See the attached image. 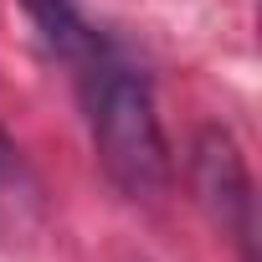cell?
Returning <instances> with one entry per match:
<instances>
[{
    "instance_id": "obj_1",
    "label": "cell",
    "mask_w": 262,
    "mask_h": 262,
    "mask_svg": "<svg viewBox=\"0 0 262 262\" xmlns=\"http://www.w3.org/2000/svg\"><path fill=\"white\" fill-rule=\"evenodd\" d=\"M72 67L82 82L93 149H98V165L108 170V180L134 201L165 195L170 144H165V128H160V113H155V98H149V82L139 77V67H128L103 36Z\"/></svg>"
},
{
    "instance_id": "obj_2",
    "label": "cell",
    "mask_w": 262,
    "mask_h": 262,
    "mask_svg": "<svg viewBox=\"0 0 262 262\" xmlns=\"http://www.w3.org/2000/svg\"><path fill=\"white\" fill-rule=\"evenodd\" d=\"M190 180L201 206L231 242L242 247V262H252V175L242 165V149L226 128H206L190 149Z\"/></svg>"
},
{
    "instance_id": "obj_3",
    "label": "cell",
    "mask_w": 262,
    "mask_h": 262,
    "mask_svg": "<svg viewBox=\"0 0 262 262\" xmlns=\"http://www.w3.org/2000/svg\"><path fill=\"white\" fill-rule=\"evenodd\" d=\"M26 6V16H31V26L41 31V41L57 52V57H67V62H77L93 41H98V31L82 21V11H77V0H21Z\"/></svg>"
},
{
    "instance_id": "obj_4",
    "label": "cell",
    "mask_w": 262,
    "mask_h": 262,
    "mask_svg": "<svg viewBox=\"0 0 262 262\" xmlns=\"http://www.w3.org/2000/svg\"><path fill=\"white\" fill-rule=\"evenodd\" d=\"M36 195V185H31V175H26V165H21V149L11 144V134L0 128V226H21V206Z\"/></svg>"
}]
</instances>
